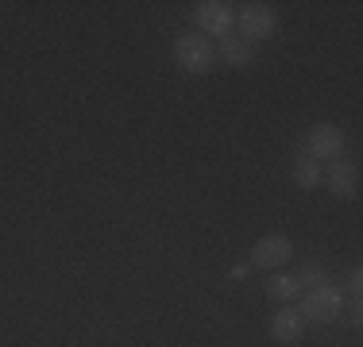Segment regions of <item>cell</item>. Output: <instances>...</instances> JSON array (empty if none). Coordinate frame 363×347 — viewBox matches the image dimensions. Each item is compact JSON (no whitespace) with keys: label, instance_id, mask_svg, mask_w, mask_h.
<instances>
[{"label":"cell","instance_id":"cell-1","mask_svg":"<svg viewBox=\"0 0 363 347\" xmlns=\"http://www.w3.org/2000/svg\"><path fill=\"white\" fill-rule=\"evenodd\" d=\"M174 66L194 77L213 74V66H217V42L205 39L201 31H178L174 35Z\"/></svg>","mask_w":363,"mask_h":347},{"label":"cell","instance_id":"cell-2","mask_svg":"<svg viewBox=\"0 0 363 347\" xmlns=\"http://www.w3.org/2000/svg\"><path fill=\"white\" fill-rule=\"evenodd\" d=\"M290 258H294V239L286 232H267V236H259L252 243V251H247V266H252V271H267V274L282 271Z\"/></svg>","mask_w":363,"mask_h":347},{"label":"cell","instance_id":"cell-3","mask_svg":"<svg viewBox=\"0 0 363 347\" xmlns=\"http://www.w3.org/2000/svg\"><path fill=\"white\" fill-rule=\"evenodd\" d=\"M301 317L313 320V324H333V320L344 317V290L333 282L325 285H313V290L301 293Z\"/></svg>","mask_w":363,"mask_h":347},{"label":"cell","instance_id":"cell-4","mask_svg":"<svg viewBox=\"0 0 363 347\" xmlns=\"http://www.w3.org/2000/svg\"><path fill=\"white\" fill-rule=\"evenodd\" d=\"M194 31H201L205 39H224L236 28V4L228 0H197L194 4Z\"/></svg>","mask_w":363,"mask_h":347},{"label":"cell","instance_id":"cell-5","mask_svg":"<svg viewBox=\"0 0 363 347\" xmlns=\"http://www.w3.org/2000/svg\"><path fill=\"white\" fill-rule=\"evenodd\" d=\"M313 162H336L344 154V132L340 124H333V120H321V124H313L306 132V151Z\"/></svg>","mask_w":363,"mask_h":347},{"label":"cell","instance_id":"cell-6","mask_svg":"<svg viewBox=\"0 0 363 347\" xmlns=\"http://www.w3.org/2000/svg\"><path fill=\"white\" fill-rule=\"evenodd\" d=\"M236 28H240V35H244L247 42H263V39H271V35L279 31V16H274L271 4L255 0V4L236 8Z\"/></svg>","mask_w":363,"mask_h":347},{"label":"cell","instance_id":"cell-7","mask_svg":"<svg viewBox=\"0 0 363 347\" xmlns=\"http://www.w3.org/2000/svg\"><path fill=\"white\" fill-rule=\"evenodd\" d=\"M321 181L328 186V193H333L336 201H356V197H359V166H356V162H344V159L328 162V170H325Z\"/></svg>","mask_w":363,"mask_h":347},{"label":"cell","instance_id":"cell-8","mask_svg":"<svg viewBox=\"0 0 363 347\" xmlns=\"http://www.w3.org/2000/svg\"><path fill=\"white\" fill-rule=\"evenodd\" d=\"M306 324H309V320L301 317L298 305H279V312L271 317V340L282 343V347H290V343H298L301 336H306Z\"/></svg>","mask_w":363,"mask_h":347},{"label":"cell","instance_id":"cell-9","mask_svg":"<svg viewBox=\"0 0 363 347\" xmlns=\"http://www.w3.org/2000/svg\"><path fill=\"white\" fill-rule=\"evenodd\" d=\"M217 58L232 69H247L255 62V42H247L244 35H224L217 42Z\"/></svg>","mask_w":363,"mask_h":347},{"label":"cell","instance_id":"cell-10","mask_svg":"<svg viewBox=\"0 0 363 347\" xmlns=\"http://www.w3.org/2000/svg\"><path fill=\"white\" fill-rule=\"evenodd\" d=\"M321 178H325L321 162H313L309 154H298V159H294V166H290V181H294L298 189H306V193H313V189L321 186Z\"/></svg>","mask_w":363,"mask_h":347},{"label":"cell","instance_id":"cell-11","mask_svg":"<svg viewBox=\"0 0 363 347\" xmlns=\"http://www.w3.org/2000/svg\"><path fill=\"white\" fill-rule=\"evenodd\" d=\"M267 297H271V301H282V305H290L294 297H301L298 278L286 274V271H274L271 278H267Z\"/></svg>","mask_w":363,"mask_h":347},{"label":"cell","instance_id":"cell-12","mask_svg":"<svg viewBox=\"0 0 363 347\" xmlns=\"http://www.w3.org/2000/svg\"><path fill=\"white\" fill-rule=\"evenodd\" d=\"M294 278H298V285H301V290H313V285L333 282V278H328V271H325L321 263H306V266H301V271L294 274Z\"/></svg>","mask_w":363,"mask_h":347},{"label":"cell","instance_id":"cell-13","mask_svg":"<svg viewBox=\"0 0 363 347\" xmlns=\"http://www.w3.org/2000/svg\"><path fill=\"white\" fill-rule=\"evenodd\" d=\"M363 297V271L352 266L348 278H344V301H359Z\"/></svg>","mask_w":363,"mask_h":347},{"label":"cell","instance_id":"cell-14","mask_svg":"<svg viewBox=\"0 0 363 347\" xmlns=\"http://www.w3.org/2000/svg\"><path fill=\"white\" fill-rule=\"evenodd\" d=\"M247 274H252V266H247V263H236V266L228 271V278H232V282H244Z\"/></svg>","mask_w":363,"mask_h":347}]
</instances>
